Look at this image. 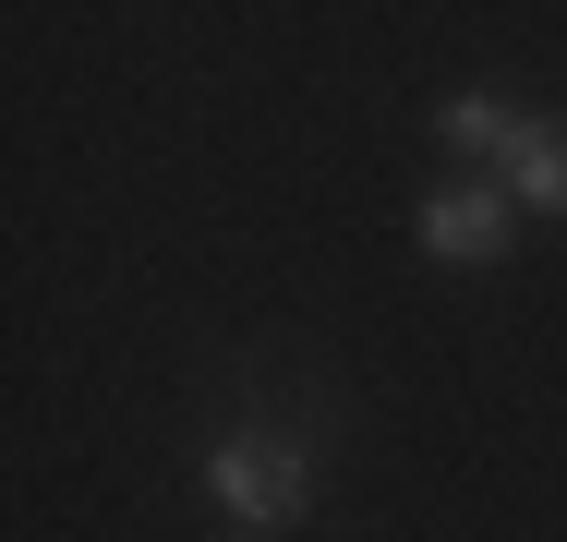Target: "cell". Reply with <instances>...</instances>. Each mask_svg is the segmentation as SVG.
Returning <instances> with one entry per match:
<instances>
[{"mask_svg": "<svg viewBox=\"0 0 567 542\" xmlns=\"http://www.w3.org/2000/svg\"><path fill=\"white\" fill-rule=\"evenodd\" d=\"M411 241H423L435 265H495V253L519 241V206H507V181H447V194H423Z\"/></svg>", "mask_w": 567, "mask_h": 542, "instance_id": "2", "label": "cell"}, {"mask_svg": "<svg viewBox=\"0 0 567 542\" xmlns=\"http://www.w3.org/2000/svg\"><path fill=\"white\" fill-rule=\"evenodd\" d=\"M519 121H532V108H507V97H483V85H458V97L435 108V145H447V157H483V169H495V157L519 145Z\"/></svg>", "mask_w": 567, "mask_h": 542, "instance_id": "4", "label": "cell"}, {"mask_svg": "<svg viewBox=\"0 0 567 542\" xmlns=\"http://www.w3.org/2000/svg\"><path fill=\"white\" fill-rule=\"evenodd\" d=\"M507 206L519 217H567V121H519V145L495 157Z\"/></svg>", "mask_w": 567, "mask_h": 542, "instance_id": "3", "label": "cell"}, {"mask_svg": "<svg viewBox=\"0 0 567 542\" xmlns=\"http://www.w3.org/2000/svg\"><path fill=\"white\" fill-rule=\"evenodd\" d=\"M206 507H218V531L241 542H278L315 519V434L290 423H229L206 446Z\"/></svg>", "mask_w": 567, "mask_h": 542, "instance_id": "1", "label": "cell"}]
</instances>
